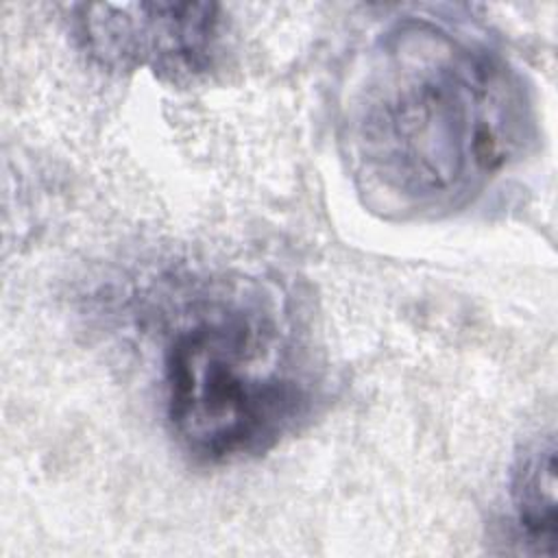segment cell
Here are the masks:
<instances>
[{
  "label": "cell",
  "instance_id": "1",
  "mask_svg": "<svg viewBox=\"0 0 558 558\" xmlns=\"http://www.w3.org/2000/svg\"><path fill=\"white\" fill-rule=\"evenodd\" d=\"M530 131V105L506 63L418 20L373 46L342 118L360 190L373 207L397 214L469 203Z\"/></svg>",
  "mask_w": 558,
  "mask_h": 558
},
{
  "label": "cell",
  "instance_id": "4",
  "mask_svg": "<svg viewBox=\"0 0 558 558\" xmlns=\"http://www.w3.org/2000/svg\"><path fill=\"white\" fill-rule=\"evenodd\" d=\"M510 499L521 541L532 554H556V445L536 438L519 453L510 480Z\"/></svg>",
  "mask_w": 558,
  "mask_h": 558
},
{
  "label": "cell",
  "instance_id": "2",
  "mask_svg": "<svg viewBox=\"0 0 558 558\" xmlns=\"http://www.w3.org/2000/svg\"><path fill=\"white\" fill-rule=\"evenodd\" d=\"M305 388L277 327L220 307L183 327L166 353V410L198 460L229 462L272 447L301 416Z\"/></svg>",
  "mask_w": 558,
  "mask_h": 558
},
{
  "label": "cell",
  "instance_id": "3",
  "mask_svg": "<svg viewBox=\"0 0 558 558\" xmlns=\"http://www.w3.org/2000/svg\"><path fill=\"white\" fill-rule=\"evenodd\" d=\"M220 13L209 2L81 4L76 33L105 68L150 70L181 81L205 72L216 54Z\"/></svg>",
  "mask_w": 558,
  "mask_h": 558
}]
</instances>
